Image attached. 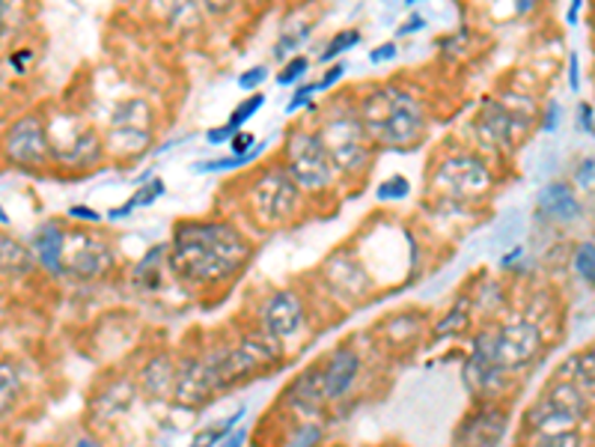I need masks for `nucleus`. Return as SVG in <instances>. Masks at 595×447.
I'll return each mask as SVG.
<instances>
[{
    "mask_svg": "<svg viewBox=\"0 0 595 447\" xmlns=\"http://www.w3.org/2000/svg\"><path fill=\"white\" fill-rule=\"evenodd\" d=\"M254 257V245L226 219H188L173 227L167 269L197 290L233 283Z\"/></svg>",
    "mask_w": 595,
    "mask_h": 447,
    "instance_id": "obj_1",
    "label": "nucleus"
},
{
    "mask_svg": "<svg viewBox=\"0 0 595 447\" xmlns=\"http://www.w3.org/2000/svg\"><path fill=\"white\" fill-rule=\"evenodd\" d=\"M360 123L375 146L411 149L426 132V104L400 83H375L355 102Z\"/></svg>",
    "mask_w": 595,
    "mask_h": 447,
    "instance_id": "obj_2",
    "label": "nucleus"
},
{
    "mask_svg": "<svg viewBox=\"0 0 595 447\" xmlns=\"http://www.w3.org/2000/svg\"><path fill=\"white\" fill-rule=\"evenodd\" d=\"M316 132L328 149L330 161L337 167L339 179H360L370 170L375 144L360 123L355 102H346V99L330 102L322 111V123H318Z\"/></svg>",
    "mask_w": 595,
    "mask_h": 447,
    "instance_id": "obj_3",
    "label": "nucleus"
},
{
    "mask_svg": "<svg viewBox=\"0 0 595 447\" xmlns=\"http://www.w3.org/2000/svg\"><path fill=\"white\" fill-rule=\"evenodd\" d=\"M278 165L287 174L304 198H316V194H328L339 182V174L334 161H330L328 149L322 144L316 128L310 125H295L289 128L280 146Z\"/></svg>",
    "mask_w": 595,
    "mask_h": 447,
    "instance_id": "obj_4",
    "label": "nucleus"
},
{
    "mask_svg": "<svg viewBox=\"0 0 595 447\" xmlns=\"http://www.w3.org/2000/svg\"><path fill=\"white\" fill-rule=\"evenodd\" d=\"M497 186L494 167L489 158L471 149H456L441 156L429 170V194L444 203L468 206L476 200L489 198Z\"/></svg>",
    "mask_w": 595,
    "mask_h": 447,
    "instance_id": "obj_5",
    "label": "nucleus"
},
{
    "mask_svg": "<svg viewBox=\"0 0 595 447\" xmlns=\"http://www.w3.org/2000/svg\"><path fill=\"white\" fill-rule=\"evenodd\" d=\"M203 353L215 370L221 391L271 373L283 361V346L262 332L242 334L236 344H215Z\"/></svg>",
    "mask_w": 595,
    "mask_h": 447,
    "instance_id": "obj_6",
    "label": "nucleus"
},
{
    "mask_svg": "<svg viewBox=\"0 0 595 447\" xmlns=\"http://www.w3.org/2000/svg\"><path fill=\"white\" fill-rule=\"evenodd\" d=\"M245 203L250 219L268 230L289 227L304 212V194L280 165L259 167L245 188Z\"/></svg>",
    "mask_w": 595,
    "mask_h": 447,
    "instance_id": "obj_7",
    "label": "nucleus"
},
{
    "mask_svg": "<svg viewBox=\"0 0 595 447\" xmlns=\"http://www.w3.org/2000/svg\"><path fill=\"white\" fill-rule=\"evenodd\" d=\"M45 128L52 144V165L87 170L104 158V137L75 111H54L45 116Z\"/></svg>",
    "mask_w": 595,
    "mask_h": 447,
    "instance_id": "obj_8",
    "label": "nucleus"
},
{
    "mask_svg": "<svg viewBox=\"0 0 595 447\" xmlns=\"http://www.w3.org/2000/svg\"><path fill=\"white\" fill-rule=\"evenodd\" d=\"M0 156L7 165L19 167V170L52 167V144H48L45 114L27 111V114L15 116L0 137Z\"/></svg>",
    "mask_w": 595,
    "mask_h": 447,
    "instance_id": "obj_9",
    "label": "nucleus"
},
{
    "mask_svg": "<svg viewBox=\"0 0 595 447\" xmlns=\"http://www.w3.org/2000/svg\"><path fill=\"white\" fill-rule=\"evenodd\" d=\"M545 344H548V337H545L542 325L527 320L524 313L509 316L497 325V367L503 373L521 376L539 361Z\"/></svg>",
    "mask_w": 595,
    "mask_h": 447,
    "instance_id": "obj_10",
    "label": "nucleus"
},
{
    "mask_svg": "<svg viewBox=\"0 0 595 447\" xmlns=\"http://www.w3.org/2000/svg\"><path fill=\"white\" fill-rule=\"evenodd\" d=\"M310 304L304 290L298 287H280V290L268 292L257 311L259 332L268 334L271 340H278L280 346L295 340L298 334L307 328Z\"/></svg>",
    "mask_w": 595,
    "mask_h": 447,
    "instance_id": "obj_11",
    "label": "nucleus"
},
{
    "mask_svg": "<svg viewBox=\"0 0 595 447\" xmlns=\"http://www.w3.org/2000/svg\"><path fill=\"white\" fill-rule=\"evenodd\" d=\"M322 281H325L330 295H337L339 302L349 304V308L363 304L375 292L370 269L351 250H334L330 254L325 266H322Z\"/></svg>",
    "mask_w": 595,
    "mask_h": 447,
    "instance_id": "obj_12",
    "label": "nucleus"
},
{
    "mask_svg": "<svg viewBox=\"0 0 595 447\" xmlns=\"http://www.w3.org/2000/svg\"><path fill=\"white\" fill-rule=\"evenodd\" d=\"M322 361V382H325V403L337 406L343 400H349L360 388L363 379V355L355 344H337Z\"/></svg>",
    "mask_w": 595,
    "mask_h": 447,
    "instance_id": "obj_13",
    "label": "nucleus"
},
{
    "mask_svg": "<svg viewBox=\"0 0 595 447\" xmlns=\"http://www.w3.org/2000/svg\"><path fill=\"white\" fill-rule=\"evenodd\" d=\"M221 394L217 376L209 365L205 353L182 355L176 365V385H173V403L182 409H200L205 403H212Z\"/></svg>",
    "mask_w": 595,
    "mask_h": 447,
    "instance_id": "obj_14",
    "label": "nucleus"
},
{
    "mask_svg": "<svg viewBox=\"0 0 595 447\" xmlns=\"http://www.w3.org/2000/svg\"><path fill=\"white\" fill-rule=\"evenodd\" d=\"M473 128L489 149L494 153H513L524 137L530 135L534 123H527L521 116L509 114L497 99H485L480 104V114L473 120Z\"/></svg>",
    "mask_w": 595,
    "mask_h": 447,
    "instance_id": "obj_15",
    "label": "nucleus"
},
{
    "mask_svg": "<svg viewBox=\"0 0 595 447\" xmlns=\"http://www.w3.org/2000/svg\"><path fill=\"white\" fill-rule=\"evenodd\" d=\"M509 429V412L503 403H476L452 433L450 447H497Z\"/></svg>",
    "mask_w": 595,
    "mask_h": 447,
    "instance_id": "obj_16",
    "label": "nucleus"
},
{
    "mask_svg": "<svg viewBox=\"0 0 595 447\" xmlns=\"http://www.w3.org/2000/svg\"><path fill=\"white\" fill-rule=\"evenodd\" d=\"M113 262H116V254L108 239L81 233L75 236L72 245L66 242V275H72L78 281H99L108 271H113Z\"/></svg>",
    "mask_w": 595,
    "mask_h": 447,
    "instance_id": "obj_17",
    "label": "nucleus"
},
{
    "mask_svg": "<svg viewBox=\"0 0 595 447\" xmlns=\"http://www.w3.org/2000/svg\"><path fill=\"white\" fill-rule=\"evenodd\" d=\"M426 332H429V320L420 311H402L379 320V325L372 328V337L384 353L402 355L420 344V337Z\"/></svg>",
    "mask_w": 595,
    "mask_h": 447,
    "instance_id": "obj_18",
    "label": "nucleus"
},
{
    "mask_svg": "<svg viewBox=\"0 0 595 447\" xmlns=\"http://www.w3.org/2000/svg\"><path fill=\"white\" fill-rule=\"evenodd\" d=\"M584 427V417L565 412L557 403H551L548 396H539L530 406L524 409L521 415V438H545V436H560V433H572V429Z\"/></svg>",
    "mask_w": 595,
    "mask_h": 447,
    "instance_id": "obj_19",
    "label": "nucleus"
},
{
    "mask_svg": "<svg viewBox=\"0 0 595 447\" xmlns=\"http://www.w3.org/2000/svg\"><path fill=\"white\" fill-rule=\"evenodd\" d=\"M581 215H584V203L577 198L575 186L554 179L539 188V194H536V219L539 221L560 227V224H575Z\"/></svg>",
    "mask_w": 595,
    "mask_h": 447,
    "instance_id": "obj_20",
    "label": "nucleus"
},
{
    "mask_svg": "<svg viewBox=\"0 0 595 447\" xmlns=\"http://www.w3.org/2000/svg\"><path fill=\"white\" fill-rule=\"evenodd\" d=\"M66 242H69V233H66V224L60 219L42 221L40 227L33 230L31 250L36 257V266L45 275H52V278L66 275Z\"/></svg>",
    "mask_w": 595,
    "mask_h": 447,
    "instance_id": "obj_21",
    "label": "nucleus"
},
{
    "mask_svg": "<svg viewBox=\"0 0 595 447\" xmlns=\"http://www.w3.org/2000/svg\"><path fill=\"white\" fill-rule=\"evenodd\" d=\"M137 394H141V391H137L134 376L123 373L116 376V379H108V382H102V385L93 391V396H90V417L99 421V424H113L116 417H123L125 412L132 409Z\"/></svg>",
    "mask_w": 595,
    "mask_h": 447,
    "instance_id": "obj_22",
    "label": "nucleus"
},
{
    "mask_svg": "<svg viewBox=\"0 0 595 447\" xmlns=\"http://www.w3.org/2000/svg\"><path fill=\"white\" fill-rule=\"evenodd\" d=\"M176 365L179 358L170 353H153L146 358L134 382H137V391L146 396V400H173V385H176Z\"/></svg>",
    "mask_w": 595,
    "mask_h": 447,
    "instance_id": "obj_23",
    "label": "nucleus"
},
{
    "mask_svg": "<svg viewBox=\"0 0 595 447\" xmlns=\"http://www.w3.org/2000/svg\"><path fill=\"white\" fill-rule=\"evenodd\" d=\"M36 269L40 266H36L31 245H24L10 233H0V278L3 281H24Z\"/></svg>",
    "mask_w": 595,
    "mask_h": 447,
    "instance_id": "obj_24",
    "label": "nucleus"
},
{
    "mask_svg": "<svg viewBox=\"0 0 595 447\" xmlns=\"http://www.w3.org/2000/svg\"><path fill=\"white\" fill-rule=\"evenodd\" d=\"M149 144H153V132H144V128H108L104 156H111L116 165H125V161L146 156Z\"/></svg>",
    "mask_w": 595,
    "mask_h": 447,
    "instance_id": "obj_25",
    "label": "nucleus"
},
{
    "mask_svg": "<svg viewBox=\"0 0 595 447\" xmlns=\"http://www.w3.org/2000/svg\"><path fill=\"white\" fill-rule=\"evenodd\" d=\"M155 108L146 96H128L113 104L108 114V128H144L153 132Z\"/></svg>",
    "mask_w": 595,
    "mask_h": 447,
    "instance_id": "obj_26",
    "label": "nucleus"
},
{
    "mask_svg": "<svg viewBox=\"0 0 595 447\" xmlns=\"http://www.w3.org/2000/svg\"><path fill=\"white\" fill-rule=\"evenodd\" d=\"M24 370L15 358H0V421H10L24 403Z\"/></svg>",
    "mask_w": 595,
    "mask_h": 447,
    "instance_id": "obj_27",
    "label": "nucleus"
},
{
    "mask_svg": "<svg viewBox=\"0 0 595 447\" xmlns=\"http://www.w3.org/2000/svg\"><path fill=\"white\" fill-rule=\"evenodd\" d=\"M551 379L560 382H575L590 400H595V344L581 349L572 358H565L563 367H557V373Z\"/></svg>",
    "mask_w": 595,
    "mask_h": 447,
    "instance_id": "obj_28",
    "label": "nucleus"
},
{
    "mask_svg": "<svg viewBox=\"0 0 595 447\" xmlns=\"http://www.w3.org/2000/svg\"><path fill=\"white\" fill-rule=\"evenodd\" d=\"M167 250H170V245H153L141 260L134 262L132 275H128V281H132L134 290L155 292L161 287V271H165L167 266Z\"/></svg>",
    "mask_w": 595,
    "mask_h": 447,
    "instance_id": "obj_29",
    "label": "nucleus"
},
{
    "mask_svg": "<svg viewBox=\"0 0 595 447\" xmlns=\"http://www.w3.org/2000/svg\"><path fill=\"white\" fill-rule=\"evenodd\" d=\"M545 396H548L551 403H557L560 409H565V412L584 417V421L586 415H590V406H593V400H590L575 382H560V379H551V382H548Z\"/></svg>",
    "mask_w": 595,
    "mask_h": 447,
    "instance_id": "obj_30",
    "label": "nucleus"
},
{
    "mask_svg": "<svg viewBox=\"0 0 595 447\" xmlns=\"http://www.w3.org/2000/svg\"><path fill=\"white\" fill-rule=\"evenodd\" d=\"M471 316H473L471 299L462 295V299L452 304L450 311L444 313L441 320L435 323L431 334H435V337H462V334L471 332Z\"/></svg>",
    "mask_w": 595,
    "mask_h": 447,
    "instance_id": "obj_31",
    "label": "nucleus"
},
{
    "mask_svg": "<svg viewBox=\"0 0 595 447\" xmlns=\"http://www.w3.org/2000/svg\"><path fill=\"white\" fill-rule=\"evenodd\" d=\"M328 438L325 421H292L280 447H322Z\"/></svg>",
    "mask_w": 595,
    "mask_h": 447,
    "instance_id": "obj_32",
    "label": "nucleus"
},
{
    "mask_svg": "<svg viewBox=\"0 0 595 447\" xmlns=\"http://www.w3.org/2000/svg\"><path fill=\"white\" fill-rule=\"evenodd\" d=\"M358 42H360V31H355V27L337 31L328 42H325V48H322V54H318V63H322V66H334V63H339V57H343L346 52H351Z\"/></svg>",
    "mask_w": 595,
    "mask_h": 447,
    "instance_id": "obj_33",
    "label": "nucleus"
},
{
    "mask_svg": "<svg viewBox=\"0 0 595 447\" xmlns=\"http://www.w3.org/2000/svg\"><path fill=\"white\" fill-rule=\"evenodd\" d=\"M268 144H259L250 156H229V158H209V161H197V174H226V170H238V167L254 165L259 158V153H266Z\"/></svg>",
    "mask_w": 595,
    "mask_h": 447,
    "instance_id": "obj_34",
    "label": "nucleus"
},
{
    "mask_svg": "<svg viewBox=\"0 0 595 447\" xmlns=\"http://www.w3.org/2000/svg\"><path fill=\"white\" fill-rule=\"evenodd\" d=\"M572 269L584 283L595 287V242H581L572 250Z\"/></svg>",
    "mask_w": 595,
    "mask_h": 447,
    "instance_id": "obj_35",
    "label": "nucleus"
},
{
    "mask_svg": "<svg viewBox=\"0 0 595 447\" xmlns=\"http://www.w3.org/2000/svg\"><path fill=\"white\" fill-rule=\"evenodd\" d=\"M310 33H313V27L310 24H304L301 31H283L280 33V40L274 42V57L278 60H292V57H298V48L304 45V42L310 40Z\"/></svg>",
    "mask_w": 595,
    "mask_h": 447,
    "instance_id": "obj_36",
    "label": "nucleus"
},
{
    "mask_svg": "<svg viewBox=\"0 0 595 447\" xmlns=\"http://www.w3.org/2000/svg\"><path fill=\"white\" fill-rule=\"evenodd\" d=\"M262 104H266V93H250L247 99H242V102L233 108V114H229V120H226V123L236 125L238 132H242V128H245V123H250V120H254V116L262 111Z\"/></svg>",
    "mask_w": 595,
    "mask_h": 447,
    "instance_id": "obj_37",
    "label": "nucleus"
},
{
    "mask_svg": "<svg viewBox=\"0 0 595 447\" xmlns=\"http://www.w3.org/2000/svg\"><path fill=\"white\" fill-rule=\"evenodd\" d=\"M307 69H310V57L307 54H298V57H292L289 63H283V69H280V75H278V83L280 87H289V83H304Z\"/></svg>",
    "mask_w": 595,
    "mask_h": 447,
    "instance_id": "obj_38",
    "label": "nucleus"
},
{
    "mask_svg": "<svg viewBox=\"0 0 595 447\" xmlns=\"http://www.w3.org/2000/svg\"><path fill=\"white\" fill-rule=\"evenodd\" d=\"M411 194V182L402 174H396V177L384 179L379 188H375V198L381 200V203H391V200H405Z\"/></svg>",
    "mask_w": 595,
    "mask_h": 447,
    "instance_id": "obj_39",
    "label": "nucleus"
},
{
    "mask_svg": "<svg viewBox=\"0 0 595 447\" xmlns=\"http://www.w3.org/2000/svg\"><path fill=\"white\" fill-rule=\"evenodd\" d=\"M167 194V182L161 177L149 179L146 186H141L137 191H134V198H128L134 203V209L141 206H149V203H155V200H161Z\"/></svg>",
    "mask_w": 595,
    "mask_h": 447,
    "instance_id": "obj_40",
    "label": "nucleus"
},
{
    "mask_svg": "<svg viewBox=\"0 0 595 447\" xmlns=\"http://www.w3.org/2000/svg\"><path fill=\"white\" fill-rule=\"evenodd\" d=\"M527 447H584V433L572 429V433H560V436H545L524 442Z\"/></svg>",
    "mask_w": 595,
    "mask_h": 447,
    "instance_id": "obj_41",
    "label": "nucleus"
},
{
    "mask_svg": "<svg viewBox=\"0 0 595 447\" xmlns=\"http://www.w3.org/2000/svg\"><path fill=\"white\" fill-rule=\"evenodd\" d=\"M268 66H250L242 78H238V87L245 90V93H259V87L268 81Z\"/></svg>",
    "mask_w": 595,
    "mask_h": 447,
    "instance_id": "obj_42",
    "label": "nucleus"
},
{
    "mask_svg": "<svg viewBox=\"0 0 595 447\" xmlns=\"http://www.w3.org/2000/svg\"><path fill=\"white\" fill-rule=\"evenodd\" d=\"M575 186L584 188V194L595 191V158H584L575 170ZM575 188V191H577Z\"/></svg>",
    "mask_w": 595,
    "mask_h": 447,
    "instance_id": "obj_43",
    "label": "nucleus"
},
{
    "mask_svg": "<svg viewBox=\"0 0 595 447\" xmlns=\"http://www.w3.org/2000/svg\"><path fill=\"white\" fill-rule=\"evenodd\" d=\"M346 69H349V63H334V66H328V69H325V75H322V78H318L316 81V90L318 93H328L330 87H334V83H339L343 81V75H346Z\"/></svg>",
    "mask_w": 595,
    "mask_h": 447,
    "instance_id": "obj_44",
    "label": "nucleus"
},
{
    "mask_svg": "<svg viewBox=\"0 0 595 447\" xmlns=\"http://www.w3.org/2000/svg\"><path fill=\"white\" fill-rule=\"evenodd\" d=\"M254 149H257V137H254V132H245V128L229 141V153L233 156H250Z\"/></svg>",
    "mask_w": 595,
    "mask_h": 447,
    "instance_id": "obj_45",
    "label": "nucleus"
},
{
    "mask_svg": "<svg viewBox=\"0 0 595 447\" xmlns=\"http://www.w3.org/2000/svg\"><path fill=\"white\" fill-rule=\"evenodd\" d=\"M318 93L316 90V81H304L301 87L295 90V96H292V102L287 104V114H295L298 108H304V104H313L310 102V96Z\"/></svg>",
    "mask_w": 595,
    "mask_h": 447,
    "instance_id": "obj_46",
    "label": "nucleus"
},
{
    "mask_svg": "<svg viewBox=\"0 0 595 447\" xmlns=\"http://www.w3.org/2000/svg\"><path fill=\"white\" fill-rule=\"evenodd\" d=\"M236 135H238L236 125L224 123V125H217V128H209V132H205V144H212V146L229 144V141H233Z\"/></svg>",
    "mask_w": 595,
    "mask_h": 447,
    "instance_id": "obj_47",
    "label": "nucleus"
},
{
    "mask_svg": "<svg viewBox=\"0 0 595 447\" xmlns=\"http://www.w3.org/2000/svg\"><path fill=\"white\" fill-rule=\"evenodd\" d=\"M396 57H400V45H396V42H381L379 48H372L370 52L372 66H381V63L396 60Z\"/></svg>",
    "mask_w": 595,
    "mask_h": 447,
    "instance_id": "obj_48",
    "label": "nucleus"
},
{
    "mask_svg": "<svg viewBox=\"0 0 595 447\" xmlns=\"http://www.w3.org/2000/svg\"><path fill=\"white\" fill-rule=\"evenodd\" d=\"M66 215H69L72 221H78V224H90V227H93V224H102V215L90 206H69Z\"/></svg>",
    "mask_w": 595,
    "mask_h": 447,
    "instance_id": "obj_49",
    "label": "nucleus"
},
{
    "mask_svg": "<svg viewBox=\"0 0 595 447\" xmlns=\"http://www.w3.org/2000/svg\"><path fill=\"white\" fill-rule=\"evenodd\" d=\"M245 442H247V429L245 427H236L217 447H245Z\"/></svg>",
    "mask_w": 595,
    "mask_h": 447,
    "instance_id": "obj_50",
    "label": "nucleus"
},
{
    "mask_svg": "<svg viewBox=\"0 0 595 447\" xmlns=\"http://www.w3.org/2000/svg\"><path fill=\"white\" fill-rule=\"evenodd\" d=\"M423 27H426V19H423V15H411V19L400 27V36H408V33H420Z\"/></svg>",
    "mask_w": 595,
    "mask_h": 447,
    "instance_id": "obj_51",
    "label": "nucleus"
},
{
    "mask_svg": "<svg viewBox=\"0 0 595 447\" xmlns=\"http://www.w3.org/2000/svg\"><path fill=\"white\" fill-rule=\"evenodd\" d=\"M72 447H108V445H104L102 438L90 436V433H75Z\"/></svg>",
    "mask_w": 595,
    "mask_h": 447,
    "instance_id": "obj_52",
    "label": "nucleus"
},
{
    "mask_svg": "<svg viewBox=\"0 0 595 447\" xmlns=\"http://www.w3.org/2000/svg\"><path fill=\"white\" fill-rule=\"evenodd\" d=\"M132 212H134V203H132V200H125L123 206L108 209V221H123V219H128Z\"/></svg>",
    "mask_w": 595,
    "mask_h": 447,
    "instance_id": "obj_53",
    "label": "nucleus"
},
{
    "mask_svg": "<svg viewBox=\"0 0 595 447\" xmlns=\"http://www.w3.org/2000/svg\"><path fill=\"white\" fill-rule=\"evenodd\" d=\"M577 125H581V128H593V108H590V104L577 108Z\"/></svg>",
    "mask_w": 595,
    "mask_h": 447,
    "instance_id": "obj_54",
    "label": "nucleus"
},
{
    "mask_svg": "<svg viewBox=\"0 0 595 447\" xmlns=\"http://www.w3.org/2000/svg\"><path fill=\"white\" fill-rule=\"evenodd\" d=\"M33 54L27 52V48H24V52H19V54H10V66H15V69H19V72H24V63L31 60Z\"/></svg>",
    "mask_w": 595,
    "mask_h": 447,
    "instance_id": "obj_55",
    "label": "nucleus"
},
{
    "mask_svg": "<svg viewBox=\"0 0 595 447\" xmlns=\"http://www.w3.org/2000/svg\"><path fill=\"white\" fill-rule=\"evenodd\" d=\"M569 87L572 90H577L581 87V78H577V57L572 54V60H569Z\"/></svg>",
    "mask_w": 595,
    "mask_h": 447,
    "instance_id": "obj_56",
    "label": "nucleus"
},
{
    "mask_svg": "<svg viewBox=\"0 0 595 447\" xmlns=\"http://www.w3.org/2000/svg\"><path fill=\"white\" fill-rule=\"evenodd\" d=\"M581 7H584V3H581V0H575V3H572V7H569V12H565V19H569V24H575V21H577V12H581Z\"/></svg>",
    "mask_w": 595,
    "mask_h": 447,
    "instance_id": "obj_57",
    "label": "nucleus"
},
{
    "mask_svg": "<svg viewBox=\"0 0 595 447\" xmlns=\"http://www.w3.org/2000/svg\"><path fill=\"white\" fill-rule=\"evenodd\" d=\"M3 15H7V3H0V21H3Z\"/></svg>",
    "mask_w": 595,
    "mask_h": 447,
    "instance_id": "obj_58",
    "label": "nucleus"
},
{
    "mask_svg": "<svg viewBox=\"0 0 595 447\" xmlns=\"http://www.w3.org/2000/svg\"><path fill=\"white\" fill-rule=\"evenodd\" d=\"M593 40H595V21H593Z\"/></svg>",
    "mask_w": 595,
    "mask_h": 447,
    "instance_id": "obj_59",
    "label": "nucleus"
}]
</instances>
